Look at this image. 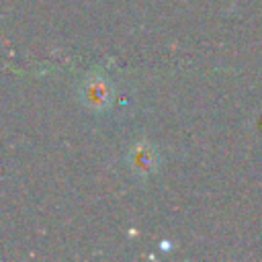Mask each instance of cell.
Returning a JSON list of instances; mask_svg holds the SVG:
<instances>
[{"label": "cell", "instance_id": "cell-1", "mask_svg": "<svg viewBox=\"0 0 262 262\" xmlns=\"http://www.w3.org/2000/svg\"><path fill=\"white\" fill-rule=\"evenodd\" d=\"M80 96H82V100H84L90 108H94V111L104 108V106L111 102V96H113L111 84H108V80H104V78H100V76H92V78H88V80L82 84Z\"/></svg>", "mask_w": 262, "mask_h": 262}, {"label": "cell", "instance_id": "cell-2", "mask_svg": "<svg viewBox=\"0 0 262 262\" xmlns=\"http://www.w3.org/2000/svg\"><path fill=\"white\" fill-rule=\"evenodd\" d=\"M129 164L131 168H135L137 174H149L156 170V156H154V149L151 147H145V145H137L131 156H129Z\"/></svg>", "mask_w": 262, "mask_h": 262}]
</instances>
